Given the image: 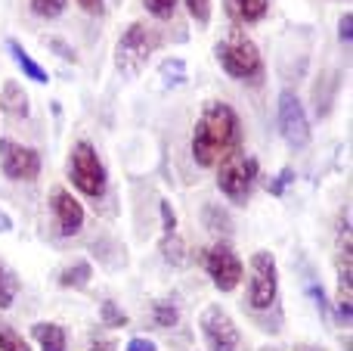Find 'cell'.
I'll use <instances>...</instances> for the list:
<instances>
[{"mask_svg":"<svg viewBox=\"0 0 353 351\" xmlns=\"http://www.w3.org/2000/svg\"><path fill=\"white\" fill-rule=\"evenodd\" d=\"M242 149V122L230 103H205L192 128V159L201 168H217L223 159Z\"/></svg>","mask_w":353,"mask_h":351,"instance_id":"1","label":"cell"},{"mask_svg":"<svg viewBox=\"0 0 353 351\" xmlns=\"http://www.w3.org/2000/svg\"><path fill=\"white\" fill-rule=\"evenodd\" d=\"M214 56L230 78L245 81V84H261L263 81V56L257 44L242 31H232L230 37H223L214 47Z\"/></svg>","mask_w":353,"mask_h":351,"instance_id":"2","label":"cell"},{"mask_svg":"<svg viewBox=\"0 0 353 351\" xmlns=\"http://www.w3.org/2000/svg\"><path fill=\"white\" fill-rule=\"evenodd\" d=\"M161 47V35L159 28L146 22H130L124 28V35L115 44V66L124 78H137L143 68L149 66L152 53Z\"/></svg>","mask_w":353,"mask_h":351,"instance_id":"3","label":"cell"},{"mask_svg":"<svg viewBox=\"0 0 353 351\" xmlns=\"http://www.w3.org/2000/svg\"><path fill=\"white\" fill-rule=\"evenodd\" d=\"M257 178H261V165H257L254 155L242 153V149H239V153H232L230 159H223L217 165V187H220V193H223L230 202H236V205H245L251 199Z\"/></svg>","mask_w":353,"mask_h":351,"instance_id":"4","label":"cell"},{"mask_svg":"<svg viewBox=\"0 0 353 351\" xmlns=\"http://www.w3.org/2000/svg\"><path fill=\"white\" fill-rule=\"evenodd\" d=\"M68 178L78 187L84 196L99 199L105 196V187H109V171H105L103 159L97 155L90 140H78L72 146V155H68Z\"/></svg>","mask_w":353,"mask_h":351,"instance_id":"5","label":"cell"},{"mask_svg":"<svg viewBox=\"0 0 353 351\" xmlns=\"http://www.w3.org/2000/svg\"><path fill=\"white\" fill-rule=\"evenodd\" d=\"M279 296V267L273 252H254L248 261V305L254 311H270Z\"/></svg>","mask_w":353,"mask_h":351,"instance_id":"6","label":"cell"},{"mask_svg":"<svg viewBox=\"0 0 353 351\" xmlns=\"http://www.w3.org/2000/svg\"><path fill=\"white\" fill-rule=\"evenodd\" d=\"M0 171H3L6 180H37L41 174V153L34 146H25L19 140H10V137H0Z\"/></svg>","mask_w":353,"mask_h":351,"instance_id":"7","label":"cell"},{"mask_svg":"<svg viewBox=\"0 0 353 351\" xmlns=\"http://www.w3.org/2000/svg\"><path fill=\"white\" fill-rule=\"evenodd\" d=\"M205 271L220 292H232L245 277L242 258H239V255L232 252V246H226V243H217V246H211L205 252Z\"/></svg>","mask_w":353,"mask_h":351,"instance_id":"8","label":"cell"},{"mask_svg":"<svg viewBox=\"0 0 353 351\" xmlns=\"http://www.w3.org/2000/svg\"><path fill=\"white\" fill-rule=\"evenodd\" d=\"M201 339L208 351H236L239 348V327L220 305H208L199 317Z\"/></svg>","mask_w":353,"mask_h":351,"instance_id":"9","label":"cell"},{"mask_svg":"<svg viewBox=\"0 0 353 351\" xmlns=\"http://www.w3.org/2000/svg\"><path fill=\"white\" fill-rule=\"evenodd\" d=\"M279 131H282L288 146H294V149L310 143V122H307L304 103L298 99L294 91L279 93Z\"/></svg>","mask_w":353,"mask_h":351,"instance_id":"10","label":"cell"},{"mask_svg":"<svg viewBox=\"0 0 353 351\" xmlns=\"http://www.w3.org/2000/svg\"><path fill=\"white\" fill-rule=\"evenodd\" d=\"M50 209H53V221L62 236H78L84 230V205L65 187H56L50 193Z\"/></svg>","mask_w":353,"mask_h":351,"instance_id":"11","label":"cell"},{"mask_svg":"<svg viewBox=\"0 0 353 351\" xmlns=\"http://www.w3.org/2000/svg\"><path fill=\"white\" fill-rule=\"evenodd\" d=\"M0 109L6 112V115H12V118H25L28 115V93L22 91V84L19 81H6L3 87H0Z\"/></svg>","mask_w":353,"mask_h":351,"instance_id":"12","label":"cell"},{"mask_svg":"<svg viewBox=\"0 0 353 351\" xmlns=\"http://www.w3.org/2000/svg\"><path fill=\"white\" fill-rule=\"evenodd\" d=\"M6 50H10L12 62H16V66L22 68V75H25V78L37 81V84H47V81H50V78H47V68H43V66H37V62L31 59V53L22 47V44L16 41V37H10V41H6Z\"/></svg>","mask_w":353,"mask_h":351,"instance_id":"13","label":"cell"},{"mask_svg":"<svg viewBox=\"0 0 353 351\" xmlns=\"http://www.w3.org/2000/svg\"><path fill=\"white\" fill-rule=\"evenodd\" d=\"M226 10L236 22H261L263 16L270 12V0H226Z\"/></svg>","mask_w":353,"mask_h":351,"instance_id":"14","label":"cell"},{"mask_svg":"<svg viewBox=\"0 0 353 351\" xmlns=\"http://www.w3.org/2000/svg\"><path fill=\"white\" fill-rule=\"evenodd\" d=\"M31 336L37 339L41 351H65V330L59 323H34L31 327Z\"/></svg>","mask_w":353,"mask_h":351,"instance_id":"15","label":"cell"},{"mask_svg":"<svg viewBox=\"0 0 353 351\" xmlns=\"http://www.w3.org/2000/svg\"><path fill=\"white\" fill-rule=\"evenodd\" d=\"M90 277H93V267L87 261H74L72 267H65L59 274V286L62 290H84L90 283Z\"/></svg>","mask_w":353,"mask_h":351,"instance_id":"16","label":"cell"},{"mask_svg":"<svg viewBox=\"0 0 353 351\" xmlns=\"http://www.w3.org/2000/svg\"><path fill=\"white\" fill-rule=\"evenodd\" d=\"M16 292H19L16 277H12V274L6 271V265L0 261V311H6L12 302H16Z\"/></svg>","mask_w":353,"mask_h":351,"instance_id":"17","label":"cell"},{"mask_svg":"<svg viewBox=\"0 0 353 351\" xmlns=\"http://www.w3.org/2000/svg\"><path fill=\"white\" fill-rule=\"evenodd\" d=\"M152 321H155V327L171 330V327H176V321H180V311H176V305H171V302H155Z\"/></svg>","mask_w":353,"mask_h":351,"instance_id":"18","label":"cell"},{"mask_svg":"<svg viewBox=\"0 0 353 351\" xmlns=\"http://www.w3.org/2000/svg\"><path fill=\"white\" fill-rule=\"evenodd\" d=\"M0 351H31V345L22 339V333L10 327V323H0Z\"/></svg>","mask_w":353,"mask_h":351,"instance_id":"19","label":"cell"},{"mask_svg":"<svg viewBox=\"0 0 353 351\" xmlns=\"http://www.w3.org/2000/svg\"><path fill=\"white\" fill-rule=\"evenodd\" d=\"M68 6V0H31V12L37 19H56L62 16Z\"/></svg>","mask_w":353,"mask_h":351,"instance_id":"20","label":"cell"},{"mask_svg":"<svg viewBox=\"0 0 353 351\" xmlns=\"http://www.w3.org/2000/svg\"><path fill=\"white\" fill-rule=\"evenodd\" d=\"M99 317H103V327H128V314L109 298L99 305Z\"/></svg>","mask_w":353,"mask_h":351,"instance_id":"21","label":"cell"},{"mask_svg":"<svg viewBox=\"0 0 353 351\" xmlns=\"http://www.w3.org/2000/svg\"><path fill=\"white\" fill-rule=\"evenodd\" d=\"M143 6H146L149 16L161 19V22L174 19V12H176V0H143Z\"/></svg>","mask_w":353,"mask_h":351,"instance_id":"22","label":"cell"},{"mask_svg":"<svg viewBox=\"0 0 353 351\" xmlns=\"http://www.w3.org/2000/svg\"><path fill=\"white\" fill-rule=\"evenodd\" d=\"M183 3H186L189 16H192L199 25L211 22V0H183Z\"/></svg>","mask_w":353,"mask_h":351,"instance_id":"23","label":"cell"},{"mask_svg":"<svg viewBox=\"0 0 353 351\" xmlns=\"http://www.w3.org/2000/svg\"><path fill=\"white\" fill-rule=\"evenodd\" d=\"M47 44H50V50H56V53H59L65 62H78V53H74V47H68L62 37H50Z\"/></svg>","mask_w":353,"mask_h":351,"instance_id":"24","label":"cell"},{"mask_svg":"<svg viewBox=\"0 0 353 351\" xmlns=\"http://www.w3.org/2000/svg\"><path fill=\"white\" fill-rule=\"evenodd\" d=\"M161 224H165V236L176 234V215H174V209H171L168 199H161Z\"/></svg>","mask_w":353,"mask_h":351,"instance_id":"25","label":"cell"},{"mask_svg":"<svg viewBox=\"0 0 353 351\" xmlns=\"http://www.w3.org/2000/svg\"><path fill=\"white\" fill-rule=\"evenodd\" d=\"M338 37H341L344 44H350V37H353V12L350 10H344L341 22H338Z\"/></svg>","mask_w":353,"mask_h":351,"instance_id":"26","label":"cell"},{"mask_svg":"<svg viewBox=\"0 0 353 351\" xmlns=\"http://www.w3.org/2000/svg\"><path fill=\"white\" fill-rule=\"evenodd\" d=\"M294 180V171L292 168H285V171H279V178L273 180V184H270V193H273V196H282V190H285V184H292Z\"/></svg>","mask_w":353,"mask_h":351,"instance_id":"27","label":"cell"},{"mask_svg":"<svg viewBox=\"0 0 353 351\" xmlns=\"http://www.w3.org/2000/svg\"><path fill=\"white\" fill-rule=\"evenodd\" d=\"M124 351H159V345H155L152 339H146V336H137V339L128 342V348Z\"/></svg>","mask_w":353,"mask_h":351,"instance_id":"28","label":"cell"},{"mask_svg":"<svg viewBox=\"0 0 353 351\" xmlns=\"http://www.w3.org/2000/svg\"><path fill=\"white\" fill-rule=\"evenodd\" d=\"M90 351H118L115 339H105V336H90Z\"/></svg>","mask_w":353,"mask_h":351,"instance_id":"29","label":"cell"},{"mask_svg":"<svg viewBox=\"0 0 353 351\" xmlns=\"http://www.w3.org/2000/svg\"><path fill=\"white\" fill-rule=\"evenodd\" d=\"M84 12H103V0H74Z\"/></svg>","mask_w":353,"mask_h":351,"instance_id":"30","label":"cell"},{"mask_svg":"<svg viewBox=\"0 0 353 351\" xmlns=\"http://www.w3.org/2000/svg\"><path fill=\"white\" fill-rule=\"evenodd\" d=\"M294 351H325V348H316V345H294Z\"/></svg>","mask_w":353,"mask_h":351,"instance_id":"31","label":"cell"},{"mask_svg":"<svg viewBox=\"0 0 353 351\" xmlns=\"http://www.w3.org/2000/svg\"><path fill=\"white\" fill-rule=\"evenodd\" d=\"M261 351H279V348H261Z\"/></svg>","mask_w":353,"mask_h":351,"instance_id":"32","label":"cell"}]
</instances>
